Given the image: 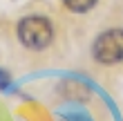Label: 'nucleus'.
<instances>
[{"instance_id": "4", "label": "nucleus", "mask_w": 123, "mask_h": 121, "mask_svg": "<svg viewBox=\"0 0 123 121\" xmlns=\"http://www.w3.org/2000/svg\"><path fill=\"white\" fill-rule=\"evenodd\" d=\"M5 85H7V76L0 72V88H5Z\"/></svg>"}, {"instance_id": "3", "label": "nucleus", "mask_w": 123, "mask_h": 121, "mask_svg": "<svg viewBox=\"0 0 123 121\" xmlns=\"http://www.w3.org/2000/svg\"><path fill=\"white\" fill-rule=\"evenodd\" d=\"M65 5H67V9H72V11H87V9H92L94 5H96V0H63Z\"/></svg>"}, {"instance_id": "2", "label": "nucleus", "mask_w": 123, "mask_h": 121, "mask_svg": "<svg viewBox=\"0 0 123 121\" xmlns=\"http://www.w3.org/2000/svg\"><path fill=\"white\" fill-rule=\"evenodd\" d=\"M94 58L98 63L112 65L123 61V29H110L103 32L94 43Z\"/></svg>"}, {"instance_id": "1", "label": "nucleus", "mask_w": 123, "mask_h": 121, "mask_svg": "<svg viewBox=\"0 0 123 121\" xmlns=\"http://www.w3.org/2000/svg\"><path fill=\"white\" fill-rule=\"evenodd\" d=\"M54 36V29H52V23L43 16H27L20 20L18 25V38L25 47L29 49H43L52 43Z\"/></svg>"}]
</instances>
